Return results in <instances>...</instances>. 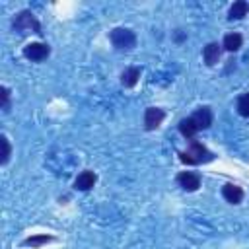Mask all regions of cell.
<instances>
[{"instance_id":"cell-17","label":"cell","mask_w":249,"mask_h":249,"mask_svg":"<svg viewBox=\"0 0 249 249\" xmlns=\"http://www.w3.org/2000/svg\"><path fill=\"white\" fill-rule=\"evenodd\" d=\"M0 144H2V158H0V163H8L10 160V154H12V148H10V142L6 136H0Z\"/></svg>"},{"instance_id":"cell-7","label":"cell","mask_w":249,"mask_h":249,"mask_svg":"<svg viewBox=\"0 0 249 249\" xmlns=\"http://www.w3.org/2000/svg\"><path fill=\"white\" fill-rule=\"evenodd\" d=\"M222 196L230 202V204H239L243 200V189L233 185V183H226L222 187Z\"/></svg>"},{"instance_id":"cell-4","label":"cell","mask_w":249,"mask_h":249,"mask_svg":"<svg viewBox=\"0 0 249 249\" xmlns=\"http://www.w3.org/2000/svg\"><path fill=\"white\" fill-rule=\"evenodd\" d=\"M51 53V47L45 45V43H29L23 47V56L27 60H33V62H39V60H45Z\"/></svg>"},{"instance_id":"cell-11","label":"cell","mask_w":249,"mask_h":249,"mask_svg":"<svg viewBox=\"0 0 249 249\" xmlns=\"http://www.w3.org/2000/svg\"><path fill=\"white\" fill-rule=\"evenodd\" d=\"M179 132L185 136V138H195V134L198 132V126L195 124V121H193V117H187V119H181L179 121Z\"/></svg>"},{"instance_id":"cell-1","label":"cell","mask_w":249,"mask_h":249,"mask_svg":"<svg viewBox=\"0 0 249 249\" xmlns=\"http://www.w3.org/2000/svg\"><path fill=\"white\" fill-rule=\"evenodd\" d=\"M179 160L183 163H189V165H198V163L212 161L214 160V154L204 144H200L198 140H191L189 142V148L179 154Z\"/></svg>"},{"instance_id":"cell-15","label":"cell","mask_w":249,"mask_h":249,"mask_svg":"<svg viewBox=\"0 0 249 249\" xmlns=\"http://www.w3.org/2000/svg\"><path fill=\"white\" fill-rule=\"evenodd\" d=\"M53 239H54L53 235L39 233V235H29V237L23 241V245H29V247H41V245H45V243H49V241H53Z\"/></svg>"},{"instance_id":"cell-14","label":"cell","mask_w":249,"mask_h":249,"mask_svg":"<svg viewBox=\"0 0 249 249\" xmlns=\"http://www.w3.org/2000/svg\"><path fill=\"white\" fill-rule=\"evenodd\" d=\"M241 43H243V37H241L239 33H228V35L224 37V43H222V47H224L226 51L233 53V51H237V49L241 47Z\"/></svg>"},{"instance_id":"cell-10","label":"cell","mask_w":249,"mask_h":249,"mask_svg":"<svg viewBox=\"0 0 249 249\" xmlns=\"http://www.w3.org/2000/svg\"><path fill=\"white\" fill-rule=\"evenodd\" d=\"M220 54H222V47L218 43H208L202 51V56H204V62L208 66H214L218 60H220Z\"/></svg>"},{"instance_id":"cell-12","label":"cell","mask_w":249,"mask_h":249,"mask_svg":"<svg viewBox=\"0 0 249 249\" xmlns=\"http://www.w3.org/2000/svg\"><path fill=\"white\" fill-rule=\"evenodd\" d=\"M247 12H249V4L245 2V0H237V2H233L231 4V8H230V19H241L243 16H247Z\"/></svg>"},{"instance_id":"cell-8","label":"cell","mask_w":249,"mask_h":249,"mask_svg":"<svg viewBox=\"0 0 249 249\" xmlns=\"http://www.w3.org/2000/svg\"><path fill=\"white\" fill-rule=\"evenodd\" d=\"M95 181H97V175H95L93 171L86 169V171H82V173L74 179V187H76L78 191H89V189L95 185Z\"/></svg>"},{"instance_id":"cell-2","label":"cell","mask_w":249,"mask_h":249,"mask_svg":"<svg viewBox=\"0 0 249 249\" xmlns=\"http://www.w3.org/2000/svg\"><path fill=\"white\" fill-rule=\"evenodd\" d=\"M109 39H111L113 47L119 49V51H130L136 45V35L128 27H115L109 33Z\"/></svg>"},{"instance_id":"cell-6","label":"cell","mask_w":249,"mask_h":249,"mask_svg":"<svg viewBox=\"0 0 249 249\" xmlns=\"http://www.w3.org/2000/svg\"><path fill=\"white\" fill-rule=\"evenodd\" d=\"M177 183L181 185V189H185L187 193H193L200 187V177L193 171H181L177 175Z\"/></svg>"},{"instance_id":"cell-3","label":"cell","mask_w":249,"mask_h":249,"mask_svg":"<svg viewBox=\"0 0 249 249\" xmlns=\"http://www.w3.org/2000/svg\"><path fill=\"white\" fill-rule=\"evenodd\" d=\"M12 27H14V31H19V33H27V31H31V33H41V23L37 21V18H35L29 10L19 12V14L16 16Z\"/></svg>"},{"instance_id":"cell-5","label":"cell","mask_w":249,"mask_h":249,"mask_svg":"<svg viewBox=\"0 0 249 249\" xmlns=\"http://www.w3.org/2000/svg\"><path fill=\"white\" fill-rule=\"evenodd\" d=\"M165 119V111L160 107H148L144 111V128L146 130H156Z\"/></svg>"},{"instance_id":"cell-16","label":"cell","mask_w":249,"mask_h":249,"mask_svg":"<svg viewBox=\"0 0 249 249\" xmlns=\"http://www.w3.org/2000/svg\"><path fill=\"white\" fill-rule=\"evenodd\" d=\"M237 113L241 117H249V93L239 95V99H237Z\"/></svg>"},{"instance_id":"cell-9","label":"cell","mask_w":249,"mask_h":249,"mask_svg":"<svg viewBox=\"0 0 249 249\" xmlns=\"http://www.w3.org/2000/svg\"><path fill=\"white\" fill-rule=\"evenodd\" d=\"M193 121H195V124L198 126V130L202 128H208L210 124H212V111H210V107H198L196 111H195V115H193Z\"/></svg>"},{"instance_id":"cell-18","label":"cell","mask_w":249,"mask_h":249,"mask_svg":"<svg viewBox=\"0 0 249 249\" xmlns=\"http://www.w3.org/2000/svg\"><path fill=\"white\" fill-rule=\"evenodd\" d=\"M0 97H2V109L6 111V109L10 107V89H8L6 86L0 88Z\"/></svg>"},{"instance_id":"cell-13","label":"cell","mask_w":249,"mask_h":249,"mask_svg":"<svg viewBox=\"0 0 249 249\" xmlns=\"http://www.w3.org/2000/svg\"><path fill=\"white\" fill-rule=\"evenodd\" d=\"M140 78V68H126L123 74H121V84L124 88H134L136 82Z\"/></svg>"}]
</instances>
